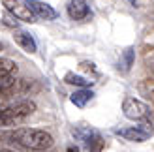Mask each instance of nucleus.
Listing matches in <instances>:
<instances>
[{"label": "nucleus", "mask_w": 154, "mask_h": 152, "mask_svg": "<svg viewBox=\"0 0 154 152\" xmlns=\"http://www.w3.org/2000/svg\"><path fill=\"white\" fill-rule=\"evenodd\" d=\"M152 94H154V90H152Z\"/></svg>", "instance_id": "obj_20"}, {"label": "nucleus", "mask_w": 154, "mask_h": 152, "mask_svg": "<svg viewBox=\"0 0 154 152\" xmlns=\"http://www.w3.org/2000/svg\"><path fill=\"white\" fill-rule=\"evenodd\" d=\"M26 4H28L30 10L34 11L36 17H40L43 21H53V19L58 17V13H57L55 8L49 6V4H45V2H40V0H26Z\"/></svg>", "instance_id": "obj_7"}, {"label": "nucleus", "mask_w": 154, "mask_h": 152, "mask_svg": "<svg viewBox=\"0 0 154 152\" xmlns=\"http://www.w3.org/2000/svg\"><path fill=\"white\" fill-rule=\"evenodd\" d=\"M0 152H15V150H8V148H0Z\"/></svg>", "instance_id": "obj_18"}, {"label": "nucleus", "mask_w": 154, "mask_h": 152, "mask_svg": "<svg viewBox=\"0 0 154 152\" xmlns=\"http://www.w3.org/2000/svg\"><path fill=\"white\" fill-rule=\"evenodd\" d=\"M134 66V49L130 47V49H126L124 53L120 55V62H119V70L122 71V73H128L130 71V68Z\"/></svg>", "instance_id": "obj_11"}, {"label": "nucleus", "mask_w": 154, "mask_h": 152, "mask_svg": "<svg viewBox=\"0 0 154 152\" xmlns=\"http://www.w3.org/2000/svg\"><path fill=\"white\" fill-rule=\"evenodd\" d=\"M92 96H94V92L92 90H88V88H81V90H77V92H73L72 94V103L73 105H77V107H85L90 100H92Z\"/></svg>", "instance_id": "obj_10"}, {"label": "nucleus", "mask_w": 154, "mask_h": 152, "mask_svg": "<svg viewBox=\"0 0 154 152\" xmlns=\"http://www.w3.org/2000/svg\"><path fill=\"white\" fill-rule=\"evenodd\" d=\"M17 71V64L10 58H0V77H6V75H13Z\"/></svg>", "instance_id": "obj_12"}, {"label": "nucleus", "mask_w": 154, "mask_h": 152, "mask_svg": "<svg viewBox=\"0 0 154 152\" xmlns=\"http://www.w3.org/2000/svg\"><path fill=\"white\" fill-rule=\"evenodd\" d=\"M66 152H81V150H79V147H75V145H68Z\"/></svg>", "instance_id": "obj_17"}, {"label": "nucleus", "mask_w": 154, "mask_h": 152, "mask_svg": "<svg viewBox=\"0 0 154 152\" xmlns=\"http://www.w3.org/2000/svg\"><path fill=\"white\" fill-rule=\"evenodd\" d=\"M64 81L68 83V85H77V87H81V88H87V87L92 85V81H87L85 77H81V75H75V73H72V71L66 73Z\"/></svg>", "instance_id": "obj_13"}, {"label": "nucleus", "mask_w": 154, "mask_h": 152, "mask_svg": "<svg viewBox=\"0 0 154 152\" xmlns=\"http://www.w3.org/2000/svg\"><path fill=\"white\" fill-rule=\"evenodd\" d=\"M6 126V120H4V105H0V128Z\"/></svg>", "instance_id": "obj_16"}, {"label": "nucleus", "mask_w": 154, "mask_h": 152, "mask_svg": "<svg viewBox=\"0 0 154 152\" xmlns=\"http://www.w3.org/2000/svg\"><path fill=\"white\" fill-rule=\"evenodd\" d=\"M2 49H4V43H2V41H0V51H2Z\"/></svg>", "instance_id": "obj_19"}, {"label": "nucleus", "mask_w": 154, "mask_h": 152, "mask_svg": "<svg viewBox=\"0 0 154 152\" xmlns=\"http://www.w3.org/2000/svg\"><path fill=\"white\" fill-rule=\"evenodd\" d=\"M113 132H115V135H119V137H122L124 141H130V143H143L154 133L150 122H141L139 126L117 128V130H113Z\"/></svg>", "instance_id": "obj_4"}, {"label": "nucleus", "mask_w": 154, "mask_h": 152, "mask_svg": "<svg viewBox=\"0 0 154 152\" xmlns=\"http://www.w3.org/2000/svg\"><path fill=\"white\" fill-rule=\"evenodd\" d=\"M73 135L79 141H83V147L87 152H102L103 150V137L100 135V132L92 130V128H77L73 130Z\"/></svg>", "instance_id": "obj_5"}, {"label": "nucleus", "mask_w": 154, "mask_h": 152, "mask_svg": "<svg viewBox=\"0 0 154 152\" xmlns=\"http://www.w3.org/2000/svg\"><path fill=\"white\" fill-rule=\"evenodd\" d=\"M36 111V103L30 100H17L4 105V120L6 126H17L26 117H30Z\"/></svg>", "instance_id": "obj_2"}, {"label": "nucleus", "mask_w": 154, "mask_h": 152, "mask_svg": "<svg viewBox=\"0 0 154 152\" xmlns=\"http://www.w3.org/2000/svg\"><path fill=\"white\" fill-rule=\"evenodd\" d=\"M4 137L10 139V143L13 145H19L21 148L34 152H42L53 145L51 133H47L45 130H36V128H17V130L6 133Z\"/></svg>", "instance_id": "obj_1"}, {"label": "nucleus", "mask_w": 154, "mask_h": 152, "mask_svg": "<svg viewBox=\"0 0 154 152\" xmlns=\"http://www.w3.org/2000/svg\"><path fill=\"white\" fill-rule=\"evenodd\" d=\"M122 111H124V117L130 120H135V122H150V107L147 103H143L137 98H124L122 102Z\"/></svg>", "instance_id": "obj_3"}, {"label": "nucleus", "mask_w": 154, "mask_h": 152, "mask_svg": "<svg viewBox=\"0 0 154 152\" xmlns=\"http://www.w3.org/2000/svg\"><path fill=\"white\" fill-rule=\"evenodd\" d=\"M2 6L8 11H11L19 21H25V23H34L36 21L34 11L30 10L28 4L23 2V0H2Z\"/></svg>", "instance_id": "obj_6"}, {"label": "nucleus", "mask_w": 154, "mask_h": 152, "mask_svg": "<svg viewBox=\"0 0 154 152\" xmlns=\"http://www.w3.org/2000/svg\"><path fill=\"white\" fill-rule=\"evenodd\" d=\"M15 81H17V79H13V75H6V77H0V92L8 90Z\"/></svg>", "instance_id": "obj_15"}, {"label": "nucleus", "mask_w": 154, "mask_h": 152, "mask_svg": "<svg viewBox=\"0 0 154 152\" xmlns=\"http://www.w3.org/2000/svg\"><path fill=\"white\" fill-rule=\"evenodd\" d=\"M13 40H15V43H17L23 51H26V53H36V41H34V38L30 36L28 32H25V30H17V28H15Z\"/></svg>", "instance_id": "obj_9"}, {"label": "nucleus", "mask_w": 154, "mask_h": 152, "mask_svg": "<svg viewBox=\"0 0 154 152\" xmlns=\"http://www.w3.org/2000/svg\"><path fill=\"white\" fill-rule=\"evenodd\" d=\"M2 21H4V25H6V26H10V28H19V19L15 17L11 11H8V10H6V13H4Z\"/></svg>", "instance_id": "obj_14"}, {"label": "nucleus", "mask_w": 154, "mask_h": 152, "mask_svg": "<svg viewBox=\"0 0 154 152\" xmlns=\"http://www.w3.org/2000/svg\"><path fill=\"white\" fill-rule=\"evenodd\" d=\"M68 15L73 21H83L90 15L88 0H70L68 2Z\"/></svg>", "instance_id": "obj_8"}]
</instances>
